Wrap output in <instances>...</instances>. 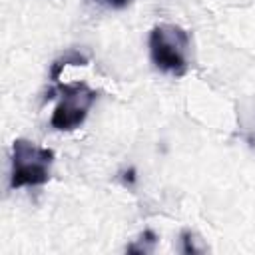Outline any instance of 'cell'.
Wrapping results in <instances>:
<instances>
[{
	"label": "cell",
	"instance_id": "obj_1",
	"mask_svg": "<svg viewBox=\"0 0 255 255\" xmlns=\"http://www.w3.org/2000/svg\"><path fill=\"white\" fill-rule=\"evenodd\" d=\"M147 46L149 58L159 72L177 78L187 74L191 52V40L187 30L175 24H157L149 32Z\"/></svg>",
	"mask_w": 255,
	"mask_h": 255
},
{
	"label": "cell",
	"instance_id": "obj_2",
	"mask_svg": "<svg viewBox=\"0 0 255 255\" xmlns=\"http://www.w3.org/2000/svg\"><path fill=\"white\" fill-rule=\"evenodd\" d=\"M54 149L36 145L28 139H14L10 157V189L44 185L50 179V169L54 163Z\"/></svg>",
	"mask_w": 255,
	"mask_h": 255
},
{
	"label": "cell",
	"instance_id": "obj_3",
	"mask_svg": "<svg viewBox=\"0 0 255 255\" xmlns=\"http://www.w3.org/2000/svg\"><path fill=\"white\" fill-rule=\"evenodd\" d=\"M56 94H58V106L52 112L50 126L58 131L78 129L88 118V112L98 98V92L84 82H74V84L56 82V86L46 94V100H50Z\"/></svg>",
	"mask_w": 255,
	"mask_h": 255
},
{
	"label": "cell",
	"instance_id": "obj_4",
	"mask_svg": "<svg viewBox=\"0 0 255 255\" xmlns=\"http://www.w3.org/2000/svg\"><path fill=\"white\" fill-rule=\"evenodd\" d=\"M86 64H88V58L84 54H80L78 50H68L58 60H54L52 70H50V78H52V82H58L60 80V74H62V70L66 66H86Z\"/></svg>",
	"mask_w": 255,
	"mask_h": 255
},
{
	"label": "cell",
	"instance_id": "obj_5",
	"mask_svg": "<svg viewBox=\"0 0 255 255\" xmlns=\"http://www.w3.org/2000/svg\"><path fill=\"white\" fill-rule=\"evenodd\" d=\"M155 243H157V235L151 229H145L139 235V239H135L131 245H128V251L129 253H149V251H153Z\"/></svg>",
	"mask_w": 255,
	"mask_h": 255
},
{
	"label": "cell",
	"instance_id": "obj_6",
	"mask_svg": "<svg viewBox=\"0 0 255 255\" xmlns=\"http://www.w3.org/2000/svg\"><path fill=\"white\" fill-rule=\"evenodd\" d=\"M181 243H183V247H181L183 253H197V251H199V249L195 247V239H193V235H191L189 231H183V233H181Z\"/></svg>",
	"mask_w": 255,
	"mask_h": 255
},
{
	"label": "cell",
	"instance_id": "obj_7",
	"mask_svg": "<svg viewBox=\"0 0 255 255\" xmlns=\"http://www.w3.org/2000/svg\"><path fill=\"white\" fill-rule=\"evenodd\" d=\"M98 4H102V6H106V8H112V10H122V8H126L131 0H96Z\"/></svg>",
	"mask_w": 255,
	"mask_h": 255
},
{
	"label": "cell",
	"instance_id": "obj_8",
	"mask_svg": "<svg viewBox=\"0 0 255 255\" xmlns=\"http://www.w3.org/2000/svg\"><path fill=\"white\" fill-rule=\"evenodd\" d=\"M124 175H126V177H124V181H126V183H128V181H129V183H133V181H135V171H133V169L126 171Z\"/></svg>",
	"mask_w": 255,
	"mask_h": 255
}]
</instances>
